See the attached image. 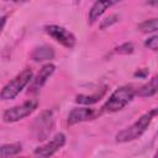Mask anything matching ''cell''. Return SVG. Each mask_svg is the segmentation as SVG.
<instances>
[{"mask_svg": "<svg viewBox=\"0 0 158 158\" xmlns=\"http://www.w3.org/2000/svg\"><path fill=\"white\" fill-rule=\"evenodd\" d=\"M156 115H157V109H152L151 111L146 112L132 125H130L128 127L117 132L115 136V141L118 143H125V142H131V141L139 138L146 132V130L148 128V126L151 125V122Z\"/></svg>", "mask_w": 158, "mask_h": 158, "instance_id": "1", "label": "cell"}, {"mask_svg": "<svg viewBox=\"0 0 158 158\" xmlns=\"http://www.w3.org/2000/svg\"><path fill=\"white\" fill-rule=\"evenodd\" d=\"M135 95H136V90L131 85H122L117 88L104 104L101 112L112 114L122 110L128 102H131Z\"/></svg>", "mask_w": 158, "mask_h": 158, "instance_id": "2", "label": "cell"}, {"mask_svg": "<svg viewBox=\"0 0 158 158\" xmlns=\"http://www.w3.org/2000/svg\"><path fill=\"white\" fill-rule=\"evenodd\" d=\"M33 78V72L30 68L23 69L20 72L14 79H11L7 84H5L0 91V99L1 100H11L15 99L23 89L30 84V81Z\"/></svg>", "mask_w": 158, "mask_h": 158, "instance_id": "3", "label": "cell"}, {"mask_svg": "<svg viewBox=\"0 0 158 158\" xmlns=\"http://www.w3.org/2000/svg\"><path fill=\"white\" fill-rule=\"evenodd\" d=\"M37 106H38V101L36 99L26 100L21 105H16V106H12V107L7 109L2 114V120L5 122H16V121H20V120L30 116L37 109Z\"/></svg>", "mask_w": 158, "mask_h": 158, "instance_id": "4", "label": "cell"}, {"mask_svg": "<svg viewBox=\"0 0 158 158\" xmlns=\"http://www.w3.org/2000/svg\"><path fill=\"white\" fill-rule=\"evenodd\" d=\"M43 30H44V32L49 37H52L54 41L60 43L63 47L69 48V49L75 47V43H77L75 36L70 31L64 28L63 26H59V25H47V26L43 27Z\"/></svg>", "mask_w": 158, "mask_h": 158, "instance_id": "5", "label": "cell"}, {"mask_svg": "<svg viewBox=\"0 0 158 158\" xmlns=\"http://www.w3.org/2000/svg\"><path fill=\"white\" fill-rule=\"evenodd\" d=\"M67 137L64 133H57L49 142H47L46 144L37 147L33 152L35 158H51L53 157L64 144H65Z\"/></svg>", "mask_w": 158, "mask_h": 158, "instance_id": "6", "label": "cell"}, {"mask_svg": "<svg viewBox=\"0 0 158 158\" xmlns=\"http://www.w3.org/2000/svg\"><path fill=\"white\" fill-rule=\"evenodd\" d=\"M100 115V112L95 109H91L89 106H84V107H75L73 109L67 117V125L68 126H73L77 125L79 122H84V121H90L96 118Z\"/></svg>", "mask_w": 158, "mask_h": 158, "instance_id": "7", "label": "cell"}, {"mask_svg": "<svg viewBox=\"0 0 158 158\" xmlns=\"http://www.w3.org/2000/svg\"><path fill=\"white\" fill-rule=\"evenodd\" d=\"M54 70H56V65H54V64H52V63L44 64V65L40 69V72H38V73L32 78V80L30 81L28 91H30V93H36V91H38V90L47 83V80L52 77V74L54 73Z\"/></svg>", "mask_w": 158, "mask_h": 158, "instance_id": "8", "label": "cell"}, {"mask_svg": "<svg viewBox=\"0 0 158 158\" xmlns=\"http://www.w3.org/2000/svg\"><path fill=\"white\" fill-rule=\"evenodd\" d=\"M116 1H95L89 10V23H94L111 6H114Z\"/></svg>", "mask_w": 158, "mask_h": 158, "instance_id": "9", "label": "cell"}, {"mask_svg": "<svg viewBox=\"0 0 158 158\" xmlns=\"http://www.w3.org/2000/svg\"><path fill=\"white\" fill-rule=\"evenodd\" d=\"M54 57V51L52 47L49 46H41L33 49V52L31 53V58L35 62H44V60H49Z\"/></svg>", "mask_w": 158, "mask_h": 158, "instance_id": "10", "label": "cell"}, {"mask_svg": "<svg viewBox=\"0 0 158 158\" xmlns=\"http://www.w3.org/2000/svg\"><path fill=\"white\" fill-rule=\"evenodd\" d=\"M157 89H158V85H157V77H153L147 84L142 85L137 91L136 94L141 98H149V96H153L157 94Z\"/></svg>", "mask_w": 158, "mask_h": 158, "instance_id": "11", "label": "cell"}, {"mask_svg": "<svg viewBox=\"0 0 158 158\" xmlns=\"http://www.w3.org/2000/svg\"><path fill=\"white\" fill-rule=\"evenodd\" d=\"M105 91H106V88H102L100 91L93 94V95H84V94H80L75 98V101L78 104H81V105H93L95 102H98L104 95H105Z\"/></svg>", "mask_w": 158, "mask_h": 158, "instance_id": "12", "label": "cell"}, {"mask_svg": "<svg viewBox=\"0 0 158 158\" xmlns=\"http://www.w3.org/2000/svg\"><path fill=\"white\" fill-rule=\"evenodd\" d=\"M22 146L21 143H9V144H2L0 146V156L1 157H10L15 156L19 152H21Z\"/></svg>", "mask_w": 158, "mask_h": 158, "instance_id": "13", "label": "cell"}, {"mask_svg": "<svg viewBox=\"0 0 158 158\" xmlns=\"http://www.w3.org/2000/svg\"><path fill=\"white\" fill-rule=\"evenodd\" d=\"M137 28L141 31V32H144V33H152V32H156L158 30V21L157 19H149V20H146L143 22H141Z\"/></svg>", "mask_w": 158, "mask_h": 158, "instance_id": "14", "label": "cell"}, {"mask_svg": "<svg viewBox=\"0 0 158 158\" xmlns=\"http://www.w3.org/2000/svg\"><path fill=\"white\" fill-rule=\"evenodd\" d=\"M133 51H135V47L131 42L122 43V44H120L118 47L115 48V53H118V54H130Z\"/></svg>", "mask_w": 158, "mask_h": 158, "instance_id": "15", "label": "cell"}, {"mask_svg": "<svg viewBox=\"0 0 158 158\" xmlns=\"http://www.w3.org/2000/svg\"><path fill=\"white\" fill-rule=\"evenodd\" d=\"M117 20H118V16H117V15H110L109 17H106L105 20L101 21V23H100V28H101V30H105L106 27L111 26L112 23H116Z\"/></svg>", "mask_w": 158, "mask_h": 158, "instance_id": "16", "label": "cell"}, {"mask_svg": "<svg viewBox=\"0 0 158 158\" xmlns=\"http://www.w3.org/2000/svg\"><path fill=\"white\" fill-rule=\"evenodd\" d=\"M144 46H146L147 48H149V49H152V51L156 52V51L158 49V37L154 35V36L147 38L146 42H144Z\"/></svg>", "mask_w": 158, "mask_h": 158, "instance_id": "17", "label": "cell"}, {"mask_svg": "<svg viewBox=\"0 0 158 158\" xmlns=\"http://www.w3.org/2000/svg\"><path fill=\"white\" fill-rule=\"evenodd\" d=\"M148 75V69L143 68V69H138L136 73H135V77H138V78H146Z\"/></svg>", "mask_w": 158, "mask_h": 158, "instance_id": "18", "label": "cell"}, {"mask_svg": "<svg viewBox=\"0 0 158 158\" xmlns=\"http://www.w3.org/2000/svg\"><path fill=\"white\" fill-rule=\"evenodd\" d=\"M6 19H7V16H6V15H5V16H2V17H0V33L2 32V30H4V27H5Z\"/></svg>", "mask_w": 158, "mask_h": 158, "instance_id": "19", "label": "cell"}, {"mask_svg": "<svg viewBox=\"0 0 158 158\" xmlns=\"http://www.w3.org/2000/svg\"><path fill=\"white\" fill-rule=\"evenodd\" d=\"M154 158H156V157H154Z\"/></svg>", "mask_w": 158, "mask_h": 158, "instance_id": "20", "label": "cell"}]
</instances>
